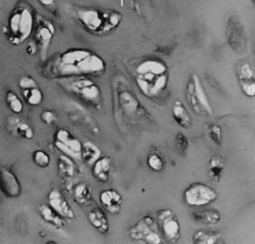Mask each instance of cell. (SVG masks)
<instances>
[{
	"mask_svg": "<svg viewBox=\"0 0 255 244\" xmlns=\"http://www.w3.org/2000/svg\"><path fill=\"white\" fill-rule=\"evenodd\" d=\"M42 75L49 79H64L71 77H101L107 65L103 57L84 48L68 49L44 61Z\"/></svg>",
	"mask_w": 255,
	"mask_h": 244,
	"instance_id": "cell-1",
	"label": "cell"
},
{
	"mask_svg": "<svg viewBox=\"0 0 255 244\" xmlns=\"http://www.w3.org/2000/svg\"><path fill=\"white\" fill-rule=\"evenodd\" d=\"M135 83L144 96L156 100L169 85V67L157 57L146 59L137 64L134 70Z\"/></svg>",
	"mask_w": 255,
	"mask_h": 244,
	"instance_id": "cell-2",
	"label": "cell"
},
{
	"mask_svg": "<svg viewBox=\"0 0 255 244\" xmlns=\"http://www.w3.org/2000/svg\"><path fill=\"white\" fill-rule=\"evenodd\" d=\"M73 16L82 28L95 36H103L116 30L123 22L124 15L115 10H101L98 8L72 7Z\"/></svg>",
	"mask_w": 255,
	"mask_h": 244,
	"instance_id": "cell-3",
	"label": "cell"
},
{
	"mask_svg": "<svg viewBox=\"0 0 255 244\" xmlns=\"http://www.w3.org/2000/svg\"><path fill=\"white\" fill-rule=\"evenodd\" d=\"M114 116L117 121L136 123L144 118L152 119L147 111L141 105L134 92L125 79H117L113 88Z\"/></svg>",
	"mask_w": 255,
	"mask_h": 244,
	"instance_id": "cell-4",
	"label": "cell"
},
{
	"mask_svg": "<svg viewBox=\"0 0 255 244\" xmlns=\"http://www.w3.org/2000/svg\"><path fill=\"white\" fill-rule=\"evenodd\" d=\"M36 12L33 5L25 0H20L9 14L4 34L12 46H21L33 34Z\"/></svg>",
	"mask_w": 255,
	"mask_h": 244,
	"instance_id": "cell-5",
	"label": "cell"
},
{
	"mask_svg": "<svg viewBox=\"0 0 255 244\" xmlns=\"http://www.w3.org/2000/svg\"><path fill=\"white\" fill-rule=\"evenodd\" d=\"M57 83L68 93L77 96L88 106L97 109V111H101L103 108V93H102L100 86L90 77L79 76L57 79Z\"/></svg>",
	"mask_w": 255,
	"mask_h": 244,
	"instance_id": "cell-6",
	"label": "cell"
},
{
	"mask_svg": "<svg viewBox=\"0 0 255 244\" xmlns=\"http://www.w3.org/2000/svg\"><path fill=\"white\" fill-rule=\"evenodd\" d=\"M186 101L194 114L203 117H212L213 108L210 104L208 94L200 78L196 74H190L185 89Z\"/></svg>",
	"mask_w": 255,
	"mask_h": 244,
	"instance_id": "cell-7",
	"label": "cell"
},
{
	"mask_svg": "<svg viewBox=\"0 0 255 244\" xmlns=\"http://www.w3.org/2000/svg\"><path fill=\"white\" fill-rule=\"evenodd\" d=\"M31 35H33V42L37 48V53L39 54L40 60L44 62L47 60L50 46L55 35L54 24L42 15L36 14L35 26Z\"/></svg>",
	"mask_w": 255,
	"mask_h": 244,
	"instance_id": "cell-8",
	"label": "cell"
},
{
	"mask_svg": "<svg viewBox=\"0 0 255 244\" xmlns=\"http://www.w3.org/2000/svg\"><path fill=\"white\" fill-rule=\"evenodd\" d=\"M129 236L133 241L145 244H160L163 239L159 233L156 218L146 215L129 228Z\"/></svg>",
	"mask_w": 255,
	"mask_h": 244,
	"instance_id": "cell-9",
	"label": "cell"
},
{
	"mask_svg": "<svg viewBox=\"0 0 255 244\" xmlns=\"http://www.w3.org/2000/svg\"><path fill=\"white\" fill-rule=\"evenodd\" d=\"M219 199V192L207 184L195 182L184 190L183 200L188 207L201 208L212 204Z\"/></svg>",
	"mask_w": 255,
	"mask_h": 244,
	"instance_id": "cell-10",
	"label": "cell"
},
{
	"mask_svg": "<svg viewBox=\"0 0 255 244\" xmlns=\"http://www.w3.org/2000/svg\"><path fill=\"white\" fill-rule=\"evenodd\" d=\"M226 40L235 53H246L249 47V37L245 24L237 15L229 16L226 23Z\"/></svg>",
	"mask_w": 255,
	"mask_h": 244,
	"instance_id": "cell-11",
	"label": "cell"
},
{
	"mask_svg": "<svg viewBox=\"0 0 255 244\" xmlns=\"http://www.w3.org/2000/svg\"><path fill=\"white\" fill-rule=\"evenodd\" d=\"M156 222L162 239L169 243H174L181 238V225L173 211L163 209L156 213Z\"/></svg>",
	"mask_w": 255,
	"mask_h": 244,
	"instance_id": "cell-12",
	"label": "cell"
},
{
	"mask_svg": "<svg viewBox=\"0 0 255 244\" xmlns=\"http://www.w3.org/2000/svg\"><path fill=\"white\" fill-rule=\"evenodd\" d=\"M53 138L55 148L61 153L73 158L75 161H81L82 143L67 129L64 127L56 129Z\"/></svg>",
	"mask_w": 255,
	"mask_h": 244,
	"instance_id": "cell-13",
	"label": "cell"
},
{
	"mask_svg": "<svg viewBox=\"0 0 255 244\" xmlns=\"http://www.w3.org/2000/svg\"><path fill=\"white\" fill-rule=\"evenodd\" d=\"M18 88L26 104L30 106H39L43 101V93L38 82L31 76H22L18 80Z\"/></svg>",
	"mask_w": 255,
	"mask_h": 244,
	"instance_id": "cell-14",
	"label": "cell"
},
{
	"mask_svg": "<svg viewBox=\"0 0 255 244\" xmlns=\"http://www.w3.org/2000/svg\"><path fill=\"white\" fill-rule=\"evenodd\" d=\"M236 75L241 88V91L246 96L253 99L255 96V78L254 69L251 64L242 62L236 67Z\"/></svg>",
	"mask_w": 255,
	"mask_h": 244,
	"instance_id": "cell-15",
	"label": "cell"
},
{
	"mask_svg": "<svg viewBox=\"0 0 255 244\" xmlns=\"http://www.w3.org/2000/svg\"><path fill=\"white\" fill-rule=\"evenodd\" d=\"M0 190L9 199H15L22 194V185L11 170L0 166Z\"/></svg>",
	"mask_w": 255,
	"mask_h": 244,
	"instance_id": "cell-16",
	"label": "cell"
},
{
	"mask_svg": "<svg viewBox=\"0 0 255 244\" xmlns=\"http://www.w3.org/2000/svg\"><path fill=\"white\" fill-rule=\"evenodd\" d=\"M48 202L50 207L65 220H74L76 217L75 211L69 205L65 196L59 189L50 190L48 194Z\"/></svg>",
	"mask_w": 255,
	"mask_h": 244,
	"instance_id": "cell-17",
	"label": "cell"
},
{
	"mask_svg": "<svg viewBox=\"0 0 255 244\" xmlns=\"http://www.w3.org/2000/svg\"><path fill=\"white\" fill-rule=\"evenodd\" d=\"M100 202L104 210L112 215H118L123 209L124 199L116 189H106L101 191Z\"/></svg>",
	"mask_w": 255,
	"mask_h": 244,
	"instance_id": "cell-18",
	"label": "cell"
},
{
	"mask_svg": "<svg viewBox=\"0 0 255 244\" xmlns=\"http://www.w3.org/2000/svg\"><path fill=\"white\" fill-rule=\"evenodd\" d=\"M7 130L12 136L24 138V139H33L35 133L26 121L18 117H9L7 120Z\"/></svg>",
	"mask_w": 255,
	"mask_h": 244,
	"instance_id": "cell-19",
	"label": "cell"
},
{
	"mask_svg": "<svg viewBox=\"0 0 255 244\" xmlns=\"http://www.w3.org/2000/svg\"><path fill=\"white\" fill-rule=\"evenodd\" d=\"M59 175L62 181L65 184H72L77 175V164L75 160L66 155H62L59 157Z\"/></svg>",
	"mask_w": 255,
	"mask_h": 244,
	"instance_id": "cell-20",
	"label": "cell"
},
{
	"mask_svg": "<svg viewBox=\"0 0 255 244\" xmlns=\"http://www.w3.org/2000/svg\"><path fill=\"white\" fill-rule=\"evenodd\" d=\"M113 166L112 158L108 156L100 157L97 161L92 164V175L100 183H107L110 181V174Z\"/></svg>",
	"mask_w": 255,
	"mask_h": 244,
	"instance_id": "cell-21",
	"label": "cell"
},
{
	"mask_svg": "<svg viewBox=\"0 0 255 244\" xmlns=\"http://www.w3.org/2000/svg\"><path fill=\"white\" fill-rule=\"evenodd\" d=\"M38 212H39L42 220L54 228L63 229L66 227L65 218L62 217L60 214H57L49 204H40L38 207Z\"/></svg>",
	"mask_w": 255,
	"mask_h": 244,
	"instance_id": "cell-22",
	"label": "cell"
},
{
	"mask_svg": "<svg viewBox=\"0 0 255 244\" xmlns=\"http://www.w3.org/2000/svg\"><path fill=\"white\" fill-rule=\"evenodd\" d=\"M88 221L92 225L94 229H97L100 234L106 235L110 231V222L103 210L100 208L92 209L88 213Z\"/></svg>",
	"mask_w": 255,
	"mask_h": 244,
	"instance_id": "cell-23",
	"label": "cell"
},
{
	"mask_svg": "<svg viewBox=\"0 0 255 244\" xmlns=\"http://www.w3.org/2000/svg\"><path fill=\"white\" fill-rule=\"evenodd\" d=\"M172 117H173L176 123L185 130H188L193 126V119H191V116L187 112L186 107H185L180 101H176L173 107H172Z\"/></svg>",
	"mask_w": 255,
	"mask_h": 244,
	"instance_id": "cell-24",
	"label": "cell"
},
{
	"mask_svg": "<svg viewBox=\"0 0 255 244\" xmlns=\"http://www.w3.org/2000/svg\"><path fill=\"white\" fill-rule=\"evenodd\" d=\"M191 216L196 223L207 225V226H215L222 222V215L220 212L212 209L194 212Z\"/></svg>",
	"mask_w": 255,
	"mask_h": 244,
	"instance_id": "cell-25",
	"label": "cell"
},
{
	"mask_svg": "<svg viewBox=\"0 0 255 244\" xmlns=\"http://www.w3.org/2000/svg\"><path fill=\"white\" fill-rule=\"evenodd\" d=\"M225 168V160L220 155H213L208 162V175L211 181L219 183Z\"/></svg>",
	"mask_w": 255,
	"mask_h": 244,
	"instance_id": "cell-26",
	"label": "cell"
},
{
	"mask_svg": "<svg viewBox=\"0 0 255 244\" xmlns=\"http://www.w3.org/2000/svg\"><path fill=\"white\" fill-rule=\"evenodd\" d=\"M194 244H219L223 243V236L219 231L198 230L193 236Z\"/></svg>",
	"mask_w": 255,
	"mask_h": 244,
	"instance_id": "cell-27",
	"label": "cell"
},
{
	"mask_svg": "<svg viewBox=\"0 0 255 244\" xmlns=\"http://www.w3.org/2000/svg\"><path fill=\"white\" fill-rule=\"evenodd\" d=\"M102 156V150L92 142H86L82 144L81 148V161L88 166L92 164Z\"/></svg>",
	"mask_w": 255,
	"mask_h": 244,
	"instance_id": "cell-28",
	"label": "cell"
},
{
	"mask_svg": "<svg viewBox=\"0 0 255 244\" xmlns=\"http://www.w3.org/2000/svg\"><path fill=\"white\" fill-rule=\"evenodd\" d=\"M74 200L82 207L90 204L92 201V191L90 186L85 182L76 185L74 188Z\"/></svg>",
	"mask_w": 255,
	"mask_h": 244,
	"instance_id": "cell-29",
	"label": "cell"
},
{
	"mask_svg": "<svg viewBox=\"0 0 255 244\" xmlns=\"http://www.w3.org/2000/svg\"><path fill=\"white\" fill-rule=\"evenodd\" d=\"M5 103L10 111L13 114H21L24 109V104L22 100L18 98V95L13 91V90H9L5 93Z\"/></svg>",
	"mask_w": 255,
	"mask_h": 244,
	"instance_id": "cell-30",
	"label": "cell"
},
{
	"mask_svg": "<svg viewBox=\"0 0 255 244\" xmlns=\"http://www.w3.org/2000/svg\"><path fill=\"white\" fill-rule=\"evenodd\" d=\"M147 164L149 169L154 172L160 173L164 170V160L159 152H150L147 158Z\"/></svg>",
	"mask_w": 255,
	"mask_h": 244,
	"instance_id": "cell-31",
	"label": "cell"
},
{
	"mask_svg": "<svg viewBox=\"0 0 255 244\" xmlns=\"http://www.w3.org/2000/svg\"><path fill=\"white\" fill-rule=\"evenodd\" d=\"M33 162L37 165L39 166L41 169H46L50 165L51 163V157L47 151H44L42 149H37L33 152Z\"/></svg>",
	"mask_w": 255,
	"mask_h": 244,
	"instance_id": "cell-32",
	"label": "cell"
},
{
	"mask_svg": "<svg viewBox=\"0 0 255 244\" xmlns=\"http://www.w3.org/2000/svg\"><path fill=\"white\" fill-rule=\"evenodd\" d=\"M208 135L214 144L219 146L223 144V131H222V127L219 124L216 123L210 124L208 126Z\"/></svg>",
	"mask_w": 255,
	"mask_h": 244,
	"instance_id": "cell-33",
	"label": "cell"
},
{
	"mask_svg": "<svg viewBox=\"0 0 255 244\" xmlns=\"http://www.w3.org/2000/svg\"><path fill=\"white\" fill-rule=\"evenodd\" d=\"M175 142L178 147V150L182 153L183 156H185L188 151V147H189V142L187 136L183 133H177L175 136Z\"/></svg>",
	"mask_w": 255,
	"mask_h": 244,
	"instance_id": "cell-34",
	"label": "cell"
},
{
	"mask_svg": "<svg viewBox=\"0 0 255 244\" xmlns=\"http://www.w3.org/2000/svg\"><path fill=\"white\" fill-rule=\"evenodd\" d=\"M40 118H41V121L43 122V123L50 125V124H52L53 122H55L56 114L53 111H50V109H44V111H42V113L40 115Z\"/></svg>",
	"mask_w": 255,
	"mask_h": 244,
	"instance_id": "cell-35",
	"label": "cell"
},
{
	"mask_svg": "<svg viewBox=\"0 0 255 244\" xmlns=\"http://www.w3.org/2000/svg\"><path fill=\"white\" fill-rule=\"evenodd\" d=\"M38 2L48 11H54L56 9V0H38Z\"/></svg>",
	"mask_w": 255,
	"mask_h": 244,
	"instance_id": "cell-36",
	"label": "cell"
},
{
	"mask_svg": "<svg viewBox=\"0 0 255 244\" xmlns=\"http://www.w3.org/2000/svg\"><path fill=\"white\" fill-rule=\"evenodd\" d=\"M26 51H27V53L30 54V55H35L37 53V48H36L35 43L33 41H30L28 43V46L26 48Z\"/></svg>",
	"mask_w": 255,
	"mask_h": 244,
	"instance_id": "cell-37",
	"label": "cell"
},
{
	"mask_svg": "<svg viewBox=\"0 0 255 244\" xmlns=\"http://www.w3.org/2000/svg\"><path fill=\"white\" fill-rule=\"evenodd\" d=\"M251 1H253V2H254V0H251Z\"/></svg>",
	"mask_w": 255,
	"mask_h": 244,
	"instance_id": "cell-38",
	"label": "cell"
}]
</instances>
